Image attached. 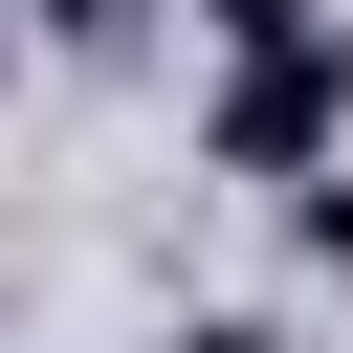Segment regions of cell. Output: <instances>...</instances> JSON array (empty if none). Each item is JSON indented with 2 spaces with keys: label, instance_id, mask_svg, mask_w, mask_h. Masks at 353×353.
<instances>
[{
  "label": "cell",
  "instance_id": "cell-3",
  "mask_svg": "<svg viewBox=\"0 0 353 353\" xmlns=\"http://www.w3.org/2000/svg\"><path fill=\"white\" fill-rule=\"evenodd\" d=\"M154 0H22V44H132Z\"/></svg>",
  "mask_w": 353,
  "mask_h": 353
},
{
  "label": "cell",
  "instance_id": "cell-5",
  "mask_svg": "<svg viewBox=\"0 0 353 353\" xmlns=\"http://www.w3.org/2000/svg\"><path fill=\"white\" fill-rule=\"evenodd\" d=\"M0 66H22V0H0Z\"/></svg>",
  "mask_w": 353,
  "mask_h": 353
},
{
  "label": "cell",
  "instance_id": "cell-2",
  "mask_svg": "<svg viewBox=\"0 0 353 353\" xmlns=\"http://www.w3.org/2000/svg\"><path fill=\"white\" fill-rule=\"evenodd\" d=\"M176 22H199V44H221V66H265V44H309V22H331V0H176Z\"/></svg>",
  "mask_w": 353,
  "mask_h": 353
},
{
  "label": "cell",
  "instance_id": "cell-1",
  "mask_svg": "<svg viewBox=\"0 0 353 353\" xmlns=\"http://www.w3.org/2000/svg\"><path fill=\"white\" fill-rule=\"evenodd\" d=\"M331 132H353V22H309V44H265V66L221 88V176H287V199H309Z\"/></svg>",
  "mask_w": 353,
  "mask_h": 353
},
{
  "label": "cell",
  "instance_id": "cell-4",
  "mask_svg": "<svg viewBox=\"0 0 353 353\" xmlns=\"http://www.w3.org/2000/svg\"><path fill=\"white\" fill-rule=\"evenodd\" d=\"M176 353H287V331H265V309H199V331H176Z\"/></svg>",
  "mask_w": 353,
  "mask_h": 353
}]
</instances>
